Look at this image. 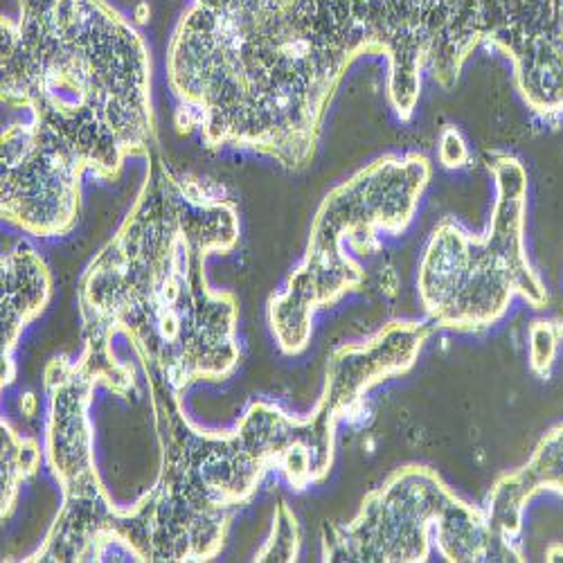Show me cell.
<instances>
[{
    "mask_svg": "<svg viewBox=\"0 0 563 563\" xmlns=\"http://www.w3.org/2000/svg\"><path fill=\"white\" fill-rule=\"evenodd\" d=\"M240 242V217L214 185L154 156L133 208L84 271L77 289L84 347L124 336L145 374L176 393L225 379L240 361L232 294L214 291L208 260Z\"/></svg>",
    "mask_w": 563,
    "mask_h": 563,
    "instance_id": "obj_1",
    "label": "cell"
},
{
    "mask_svg": "<svg viewBox=\"0 0 563 563\" xmlns=\"http://www.w3.org/2000/svg\"><path fill=\"white\" fill-rule=\"evenodd\" d=\"M358 48L313 0H192L167 45L178 122L212 150L305 167Z\"/></svg>",
    "mask_w": 563,
    "mask_h": 563,
    "instance_id": "obj_2",
    "label": "cell"
},
{
    "mask_svg": "<svg viewBox=\"0 0 563 563\" xmlns=\"http://www.w3.org/2000/svg\"><path fill=\"white\" fill-rule=\"evenodd\" d=\"M3 102L104 180L152 156V62L137 30L107 0H19L5 16Z\"/></svg>",
    "mask_w": 563,
    "mask_h": 563,
    "instance_id": "obj_3",
    "label": "cell"
},
{
    "mask_svg": "<svg viewBox=\"0 0 563 563\" xmlns=\"http://www.w3.org/2000/svg\"><path fill=\"white\" fill-rule=\"evenodd\" d=\"M429 178L431 165L424 156H388L327 195L302 262L268 305V322L282 352L300 354L311 339L316 313L363 285V271L345 253V244L367 251L379 230H404Z\"/></svg>",
    "mask_w": 563,
    "mask_h": 563,
    "instance_id": "obj_4",
    "label": "cell"
},
{
    "mask_svg": "<svg viewBox=\"0 0 563 563\" xmlns=\"http://www.w3.org/2000/svg\"><path fill=\"white\" fill-rule=\"evenodd\" d=\"M429 334L421 322H390L363 343L339 347L327 363L322 395L305 419L266 401L253 404L232 431L249 489L255 494L271 468L298 492L330 476L339 421L354 412L374 386L410 369Z\"/></svg>",
    "mask_w": 563,
    "mask_h": 563,
    "instance_id": "obj_5",
    "label": "cell"
},
{
    "mask_svg": "<svg viewBox=\"0 0 563 563\" xmlns=\"http://www.w3.org/2000/svg\"><path fill=\"white\" fill-rule=\"evenodd\" d=\"M126 397L133 388V369L115 354L84 347L77 361L53 358L43 374L48 395L45 457L62 487V509L41 548L25 561H107L120 550V530L126 509L115 507L96 464V438L88 408L98 388Z\"/></svg>",
    "mask_w": 563,
    "mask_h": 563,
    "instance_id": "obj_6",
    "label": "cell"
},
{
    "mask_svg": "<svg viewBox=\"0 0 563 563\" xmlns=\"http://www.w3.org/2000/svg\"><path fill=\"white\" fill-rule=\"evenodd\" d=\"M489 169L498 201L485 238L442 221L419 264V300L429 318L457 332H481L498 322L519 296L534 309L548 305V291L532 271L523 246L526 172L500 156Z\"/></svg>",
    "mask_w": 563,
    "mask_h": 563,
    "instance_id": "obj_7",
    "label": "cell"
},
{
    "mask_svg": "<svg viewBox=\"0 0 563 563\" xmlns=\"http://www.w3.org/2000/svg\"><path fill=\"white\" fill-rule=\"evenodd\" d=\"M161 440V476L126 509L120 550L131 561H208L223 548L234 509L212 483V464L225 433L187 419L180 393L147 374Z\"/></svg>",
    "mask_w": 563,
    "mask_h": 563,
    "instance_id": "obj_8",
    "label": "cell"
},
{
    "mask_svg": "<svg viewBox=\"0 0 563 563\" xmlns=\"http://www.w3.org/2000/svg\"><path fill=\"white\" fill-rule=\"evenodd\" d=\"M322 561L417 563L435 545L446 561H523L485 511L457 498L427 466H406L369 492L347 523L322 528Z\"/></svg>",
    "mask_w": 563,
    "mask_h": 563,
    "instance_id": "obj_9",
    "label": "cell"
},
{
    "mask_svg": "<svg viewBox=\"0 0 563 563\" xmlns=\"http://www.w3.org/2000/svg\"><path fill=\"white\" fill-rule=\"evenodd\" d=\"M358 53L386 55L390 62L388 92L395 111L410 118L419 98V70L431 66L442 79L460 0H313Z\"/></svg>",
    "mask_w": 563,
    "mask_h": 563,
    "instance_id": "obj_10",
    "label": "cell"
},
{
    "mask_svg": "<svg viewBox=\"0 0 563 563\" xmlns=\"http://www.w3.org/2000/svg\"><path fill=\"white\" fill-rule=\"evenodd\" d=\"M3 183L0 212L14 228L36 238L68 234L81 206V178L88 172L79 158L30 122L3 131Z\"/></svg>",
    "mask_w": 563,
    "mask_h": 563,
    "instance_id": "obj_11",
    "label": "cell"
},
{
    "mask_svg": "<svg viewBox=\"0 0 563 563\" xmlns=\"http://www.w3.org/2000/svg\"><path fill=\"white\" fill-rule=\"evenodd\" d=\"M554 492L563 496V424L554 427L537 444L526 466L503 476L487 496V523L505 541L523 530V511L528 503L541 494Z\"/></svg>",
    "mask_w": 563,
    "mask_h": 563,
    "instance_id": "obj_12",
    "label": "cell"
},
{
    "mask_svg": "<svg viewBox=\"0 0 563 563\" xmlns=\"http://www.w3.org/2000/svg\"><path fill=\"white\" fill-rule=\"evenodd\" d=\"M3 388L16 379L14 354L25 327L45 309L53 277L38 253L25 244L3 255Z\"/></svg>",
    "mask_w": 563,
    "mask_h": 563,
    "instance_id": "obj_13",
    "label": "cell"
},
{
    "mask_svg": "<svg viewBox=\"0 0 563 563\" xmlns=\"http://www.w3.org/2000/svg\"><path fill=\"white\" fill-rule=\"evenodd\" d=\"M0 440H3V478H0V485H3V496H0V503H3V521L12 514L14 503L19 498V489L23 483H27L41 464V449L34 440L21 438L8 421H0Z\"/></svg>",
    "mask_w": 563,
    "mask_h": 563,
    "instance_id": "obj_14",
    "label": "cell"
},
{
    "mask_svg": "<svg viewBox=\"0 0 563 563\" xmlns=\"http://www.w3.org/2000/svg\"><path fill=\"white\" fill-rule=\"evenodd\" d=\"M273 523V537L257 552L255 561H296L300 548V530L287 503H279Z\"/></svg>",
    "mask_w": 563,
    "mask_h": 563,
    "instance_id": "obj_15",
    "label": "cell"
},
{
    "mask_svg": "<svg viewBox=\"0 0 563 563\" xmlns=\"http://www.w3.org/2000/svg\"><path fill=\"white\" fill-rule=\"evenodd\" d=\"M561 339L563 327L556 322H534L530 327V365L539 377H545L552 369Z\"/></svg>",
    "mask_w": 563,
    "mask_h": 563,
    "instance_id": "obj_16",
    "label": "cell"
},
{
    "mask_svg": "<svg viewBox=\"0 0 563 563\" xmlns=\"http://www.w3.org/2000/svg\"><path fill=\"white\" fill-rule=\"evenodd\" d=\"M466 147H464V143H462V137H460V133L455 131V129H449V131H444V135H442V147H440V158H442V163L446 165V167H457V165H462L464 161H466Z\"/></svg>",
    "mask_w": 563,
    "mask_h": 563,
    "instance_id": "obj_17",
    "label": "cell"
},
{
    "mask_svg": "<svg viewBox=\"0 0 563 563\" xmlns=\"http://www.w3.org/2000/svg\"><path fill=\"white\" fill-rule=\"evenodd\" d=\"M550 550H556V545H554V548H550ZM559 554H561V556H563V545H561V550H559ZM548 561H556V559H554V554H552V552H548Z\"/></svg>",
    "mask_w": 563,
    "mask_h": 563,
    "instance_id": "obj_18",
    "label": "cell"
}]
</instances>
